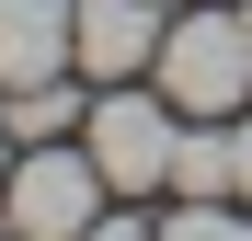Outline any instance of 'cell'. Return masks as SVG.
Wrapping results in <instances>:
<instances>
[{"label": "cell", "mask_w": 252, "mask_h": 241, "mask_svg": "<svg viewBox=\"0 0 252 241\" xmlns=\"http://www.w3.org/2000/svg\"><path fill=\"white\" fill-rule=\"evenodd\" d=\"M103 161L80 149V138H34V149H12V184H0V230L12 241H80L103 218Z\"/></svg>", "instance_id": "obj_1"}, {"label": "cell", "mask_w": 252, "mask_h": 241, "mask_svg": "<svg viewBox=\"0 0 252 241\" xmlns=\"http://www.w3.org/2000/svg\"><path fill=\"white\" fill-rule=\"evenodd\" d=\"M172 138H184V115H172V92H160V80H92L80 149L103 161V184H115V195L172 184Z\"/></svg>", "instance_id": "obj_2"}, {"label": "cell", "mask_w": 252, "mask_h": 241, "mask_svg": "<svg viewBox=\"0 0 252 241\" xmlns=\"http://www.w3.org/2000/svg\"><path fill=\"white\" fill-rule=\"evenodd\" d=\"M149 80L172 92V115H241L252 103V12H172Z\"/></svg>", "instance_id": "obj_3"}, {"label": "cell", "mask_w": 252, "mask_h": 241, "mask_svg": "<svg viewBox=\"0 0 252 241\" xmlns=\"http://www.w3.org/2000/svg\"><path fill=\"white\" fill-rule=\"evenodd\" d=\"M160 34H172V12L160 0H80V80H149L160 69Z\"/></svg>", "instance_id": "obj_4"}, {"label": "cell", "mask_w": 252, "mask_h": 241, "mask_svg": "<svg viewBox=\"0 0 252 241\" xmlns=\"http://www.w3.org/2000/svg\"><path fill=\"white\" fill-rule=\"evenodd\" d=\"M80 0H0V92H34V80H69L80 58Z\"/></svg>", "instance_id": "obj_5"}, {"label": "cell", "mask_w": 252, "mask_h": 241, "mask_svg": "<svg viewBox=\"0 0 252 241\" xmlns=\"http://www.w3.org/2000/svg\"><path fill=\"white\" fill-rule=\"evenodd\" d=\"M172 184H184V195H241L229 115H184V138H172Z\"/></svg>", "instance_id": "obj_6"}, {"label": "cell", "mask_w": 252, "mask_h": 241, "mask_svg": "<svg viewBox=\"0 0 252 241\" xmlns=\"http://www.w3.org/2000/svg\"><path fill=\"white\" fill-rule=\"evenodd\" d=\"M80 115H92V103H80V69H69V80H34V92H0V127H12V149H34V138H69Z\"/></svg>", "instance_id": "obj_7"}, {"label": "cell", "mask_w": 252, "mask_h": 241, "mask_svg": "<svg viewBox=\"0 0 252 241\" xmlns=\"http://www.w3.org/2000/svg\"><path fill=\"white\" fill-rule=\"evenodd\" d=\"M160 241H252V218L229 207V195H184V207L160 218Z\"/></svg>", "instance_id": "obj_8"}, {"label": "cell", "mask_w": 252, "mask_h": 241, "mask_svg": "<svg viewBox=\"0 0 252 241\" xmlns=\"http://www.w3.org/2000/svg\"><path fill=\"white\" fill-rule=\"evenodd\" d=\"M80 241H160V218H115V207H103V218L80 230Z\"/></svg>", "instance_id": "obj_9"}, {"label": "cell", "mask_w": 252, "mask_h": 241, "mask_svg": "<svg viewBox=\"0 0 252 241\" xmlns=\"http://www.w3.org/2000/svg\"><path fill=\"white\" fill-rule=\"evenodd\" d=\"M229 149H241V195H252V115H229Z\"/></svg>", "instance_id": "obj_10"}, {"label": "cell", "mask_w": 252, "mask_h": 241, "mask_svg": "<svg viewBox=\"0 0 252 241\" xmlns=\"http://www.w3.org/2000/svg\"><path fill=\"white\" fill-rule=\"evenodd\" d=\"M0 184H12V127H0Z\"/></svg>", "instance_id": "obj_11"}]
</instances>
